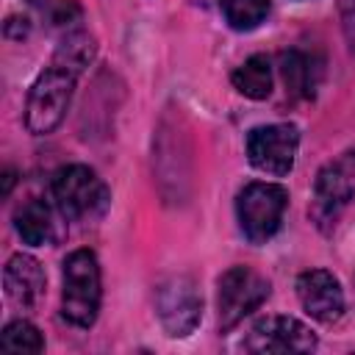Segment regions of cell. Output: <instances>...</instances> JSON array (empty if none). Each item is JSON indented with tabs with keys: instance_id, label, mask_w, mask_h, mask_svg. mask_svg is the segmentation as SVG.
Returning a JSON list of instances; mask_svg holds the SVG:
<instances>
[{
	"instance_id": "5",
	"label": "cell",
	"mask_w": 355,
	"mask_h": 355,
	"mask_svg": "<svg viewBox=\"0 0 355 355\" xmlns=\"http://www.w3.org/2000/svg\"><path fill=\"white\" fill-rule=\"evenodd\" d=\"M286 208H288V191L280 183L252 180L236 197L239 227L252 244H263L280 230Z\"/></svg>"
},
{
	"instance_id": "21",
	"label": "cell",
	"mask_w": 355,
	"mask_h": 355,
	"mask_svg": "<svg viewBox=\"0 0 355 355\" xmlns=\"http://www.w3.org/2000/svg\"><path fill=\"white\" fill-rule=\"evenodd\" d=\"M11 186H14V169H6V175H3V197H8Z\"/></svg>"
},
{
	"instance_id": "15",
	"label": "cell",
	"mask_w": 355,
	"mask_h": 355,
	"mask_svg": "<svg viewBox=\"0 0 355 355\" xmlns=\"http://www.w3.org/2000/svg\"><path fill=\"white\" fill-rule=\"evenodd\" d=\"M94 53H97V44H94V36L86 33L83 28H75V31H67L58 50H55V67L61 69H69V72H83L92 61H94Z\"/></svg>"
},
{
	"instance_id": "1",
	"label": "cell",
	"mask_w": 355,
	"mask_h": 355,
	"mask_svg": "<svg viewBox=\"0 0 355 355\" xmlns=\"http://www.w3.org/2000/svg\"><path fill=\"white\" fill-rule=\"evenodd\" d=\"M50 191L58 214L69 222H97L111 205L108 186L86 164L61 166L50 180Z\"/></svg>"
},
{
	"instance_id": "6",
	"label": "cell",
	"mask_w": 355,
	"mask_h": 355,
	"mask_svg": "<svg viewBox=\"0 0 355 355\" xmlns=\"http://www.w3.org/2000/svg\"><path fill=\"white\" fill-rule=\"evenodd\" d=\"M269 291H272L269 280L252 266H230L227 272H222L216 286L219 330L222 333L233 330L244 316H250L266 302Z\"/></svg>"
},
{
	"instance_id": "8",
	"label": "cell",
	"mask_w": 355,
	"mask_h": 355,
	"mask_svg": "<svg viewBox=\"0 0 355 355\" xmlns=\"http://www.w3.org/2000/svg\"><path fill=\"white\" fill-rule=\"evenodd\" d=\"M300 147V128L291 122L258 125L247 133V158L258 172L283 178L294 169Z\"/></svg>"
},
{
	"instance_id": "7",
	"label": "cell",
	"mask_w": 355,
	"mask_h": 355,
	"mask_svg": "<svg viewBox=\"0 0 355 355\" xmlns=\"http://www.w3.org/2000/svg\"><path fill=\"white\" fill-rule=\"evenodd\" d=\"M155 313L172 338H186L202 319V294L186 275H172L155 288Z\"/></svg>"
},
{
	"instance_id": "10",
	"label": "cell",
	"mask_w": 355,
	"mask_h": 355,
	"mask_svg": "<svg viewBox=\"0 0 355 355\" xmlns=\"http://www.w3.org/2000/svg\"><path fill=\"white\" fill-rule=\"evenodd\" d=\"M297 297L305 313L322 324H333L344 313V291L333 272L308 269L297 277Z\"/></svg>"
},
{
	"instance_id": "3",
	"label": "cell",
	"mask_w": 355,
	"mask_h": 355,
	"mask_svg": "<svg viewBox=\"0 0 355 355\" xmlns=\"http://www.w3.org/2000/svg\"><path fill=\"white\" fill-rule=\"evenodd\" d=\"M352 197H355V150H344L341 155L327 161L313 180V197L308 205L311 222L322 233H330Z\"/></svg>"
},
{
	"instance_id": "20",
	"label": "cell",
	"mask_w": 355,
	"mask_h": 355,
	"mask_svg": "<svg viewBox=\"0 0 355 355\" xmlns=\"http://www.w3.org/2000/svg\"><path fill=\"white\" fill-rule=\"evenodd\" d=\"M3 33H6V39L22 42V39L31 33V22H28V17H8L6 25H3Z\"/></svg>"
},
{
	"instance_id": "17",
	"label": "cell",
	"mask_w": 355,
	"mask_h": 355,
	"mask_svg": "<svg viewBox=\"0 0 355 355\" xmlns=\"http://www.w3.org/2000/svg\"><path fill=\"white\" fill-rule=\"evenodd\" d=\"M0 349H6V352H42L44 338H42V333L33 322L14 319L0 333Z\"/></svg>"
},
{
	"instance_id": "19",
	"label": "cell",
	"mask_w": 355,
	"mask_h": 355,
	"mask_svg": "<svg viewBox=\"0 0 355 355\" xmlns=\"http://www.w3.org/2000/svg\"><path fill=\"white\" fill-rule=\"evenodd\" d=\"M338 14H341V31L349 44V53L355 55V0H338Z\"/></svg>"
},
{
	"instance_id": "9",
	"label": "cell",
	"mask_w": 355,
	"mask_h": 355,
	"mask_svg": "<svg viewBox=\"0 0 355 355\" xmlns=\"http://www.w3.org/2000/svg\"><path fill=\"white\" fill-rule=\"evenodd\" d=\"M247 352H311L316 349V336L308 324L294 316H266L258 319L247 338Z\"/></svg>"
},
{
	"instance_id": "12",
	"label": "cell",
	"mask_w": 355,
	"mask_h": 355,
	"mask_svg": "<svg viewBox=\"0 0 355 355\" xmlns=\"http://www.w3.org/2000/svg\"><path fill=\"white\" fill-rule=\"evenodd\" d=\"M14 227L19 233V239L31 247H44V244H53L55 241V216H53V208L44 202V200H28L17 208L14 214Z\"/></svg>"
},
{
	"instance_id": "14",
	"label": "cell",
	"mask_w": 355,
	"mask_h": 355,
	"mask_svg": "<svg viewBox=\"0 0 355 355\" xmlns=\"http://www.w3.org/2000/svg\"><path fill=\"white\" fill-rule=\"evenodd\" d=\"M230 83L239 94L250 97V100H266L272 94V64L263 53L250 55L233 75Z\"/></svg>"
},
{
	"instance_id": "11",
	"label": "cell",
	"mask_w": 355,
	"mask_h": 355,
	"mask_svg": "<svg viewBox=\"0 0 355 355\" xmlns=\"http://www.w3.org/2000/svg\"><path fill=\"white\" fill-rule=\"evenodd\" d=\"M3 286L11 302L22 305V308H33L42 302L44 288H47V275L42 269V263L33 255L17 252L6 261L3 269Z\"/></svg>"
},
{
	"instance_id": "2",
	"label": "cell",
	"mask_w": 355,
	"mask_h": 355,
	"mask_svg": "<svg viewBox=\"0 0 355 355\" xmlns=\"http://www.w3.org/2000/svg\"><path fill=\"white\" fill-rule=\"evenodd\" d=\"M64 291H61V316L75 327H92L100 313L103 280L100 263L92 250H72L64 258Z\"/></svg>"
},
{
	"instance_id": "16",
	"label": "cell",
	"mask_w": 355,
	"mask_h": 355,
	"mask_svg": "<svg viewBox=\"0 0 355 355\" xmlns=\"http://www.w3.org/2000/svg\"><path fill=\"white\" fill-rule=\"evenodd\" d=\"M219 8L233 31H252L269 14V0H219Z\"/></svg>"
},
{
	"instance_id": "4",
	"label": "cell",
	"mask_w": 355,
	"mask_h": 355,
	"mask_svg": "<svg viewBox=\"0 0 355 355\" xmlns=\"http://www.w3.org/2000/svg\"><path fill=\"white\" fill-rule=\"evenodd\" d=\"M75 72L53 64L33 80L25 103V128L33 136H47L64 122L75 94Z\"/></svg>"
},
{
	"instance_id": "18",
	"label": "cell",
	"mask_w": 355,
	"mask_h": 355,
	"mask_svg": "<svg viewBox=\"0 0 355 355\" xmlns=\"http://www.w3.org/2000/svg\"><path fill=\"white\" fill-rule=\"evenodd\" d=\"M80 17H83V11L75 0H58L50 8V22H53V28H61V31H75Z\"/></svg>"
},
{
	"instance_id": "13",
	"label": "cell",
	"mask_w": 355,
	"mask_h": 355,
	"mask_svg": "<svg viewBox=\"0 0 355 355\" xmlns=\"http://www.w3.org/2000/svg\"><path fill=\"white\" fill-rule=\"evenodd\" d=\"M277 67H280V78L286 83V92L294 100H308L313 97L316 89V69H313V58L297 47L291 50H280L277 55Z\"/></svg>"
}]
</instances>
